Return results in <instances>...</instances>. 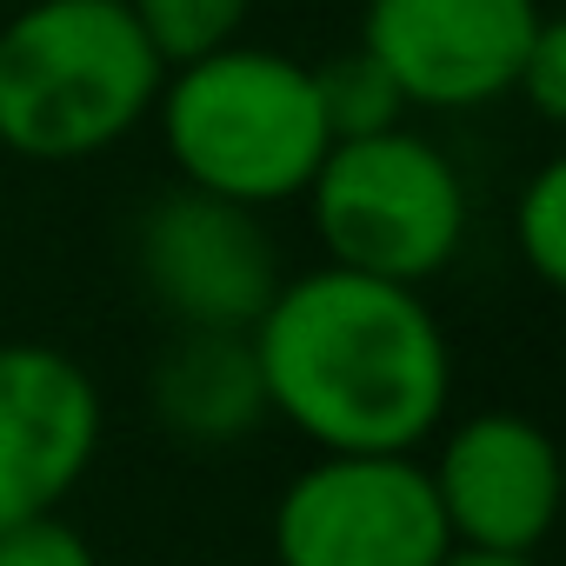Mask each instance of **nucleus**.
<instances>
[{
    "instance_id": "nucleus-1",
    "label": "nucleus",
    "mask_w": 566,
    "mask_h": 566,
    "mask_svg": "<svg viewBox=\"0 0 566 566\" xmlns=\"http://www.w3.org/2000/svg\"><path fill=\"white\" fill-rule=\"evenodd\" d=\"M266 420L321 453H413L453 407V347L420 287L314 266L253 321Z\"/></svg>"
},
{
    "instance_id": "nucleus-2",
    "label": "nucleus",
    "mask_w": 566,
    "mask_h": 566,
    "mask_svg": "<svg viewBox=\"0 0 566 566\" xmlns=\"http://www.w3.org/2000/svg\"><path fill=\"white\" fill-rule=\"evenodd\" d=\"M160 81L127 0H34L0 28V147L41 167L114 154L154 120Z\"/></svg>"
},
{
    "instance_id": "nucleus-3",
    "label": "nucleus",
    "mask_w": 566,
    "mask_h": 566,
    "mask_svg": "<svg viewBox=\"0 0 566 566\" xmlns=\"http://www.w3.org/2000/svg\"><path fill=\"white\" fill-rule=\"evenodd\" d=\"M154 127L180 187H200L253 213L301 200L334 147L314 101V67L247 41L167 67Z\"/></svg>"
},
{
    "instance_id": "nucleus-4",
    "label": "nucleus",
    "mask_w": 566,
    "mask_h": 566,
    "mask_svg": "<svg viewBox=\"0 0 566 566\" xmlns=\"http://www.w3.org/2000/svg\"><path fill=\"white\" fill-rule=\"evenodd\" d=\"M301 200L314 213L327 266L394 280V287H427L467 240V180L447 147L413 127L334 140Z\"/></svg>"
},
{
    "instance_id": "nucleus-5",
    "label": "nucleus",
    "mask_w": 566,
    "mask_h": 566,
    "mask_svg": "<svg viewBox=\"0 0 566 566\" xmlns=\"http://www.w3.org/2000/svg\"><path fill=\"white\" fill-rule=\"evenodd\" d=\"M273 566H440L453 553L427 460L321 453L273 500Z\"/></svg>"
},
{
    "instance_id": "nucleus-6",
    "label": "nucleus",
    "mask_w": 566,
    "mask_h": 566,
    "mask_svg": "<svg viewBox=\"0 0 566 566\" xmlns=\"http://www.w3.org/2000/svg\"><path fill=\"white\" fill-rule=\"evenodd\" d=\"M134 273L167 327L253 334L280 294V253L253 207L213 200L200 187H167L134 220Z\"/></svg>"
},
{
    "instance_id": "nucleus-7",
    "label": "nucleus",
    "mask_w": 566,
    "mask_h": 566,
    "mask_svg": "<svg viewBox=\"0 0 566 566\" xmlns=\"http://www.w3.org/2000/svg\"><path fill=\"white\" fill-rule=\"evenodd\" d=\"M539 21V0H367L360 48L387 67L407 107L467 114L513 94Z\"/></svg>"
},
{
    "instance_id": "nucleus-8",
    "label": "nucleus",
    "mask_w": 566,
    "mask_h": 566,
    "mask_svg": "<svg viewBox=\"0 0 566 566\" xmlns=\"http://www.w3.org/2000/svg\"><path fill=\"white\" fill-rule=\"evenodd\" d=\"M427 480L460 553L533 559L559 520V447L539 420L506 407L453 420L427 460Z\"/></svg>"
},
{
    "instance_id": "nucleus-9",
    "label": "nucleus",
    "mask_w": 566,
    "mask_h": 566,
    "mask_svg": "<svg viewBox=\"0 0 566 566\" xmlns=\"http://www.w3.org/2000/svg\"><path fill=\"white\" fill-rule=\"evenodd\" d=\"M101 433V387L67 347L0 340V526L61 513L94 473Z\"/></svg>"
},
{
    "instance_id": "nucleus-10",
    "label": "nucleus",
    "mask_w": 566,
    "mask_h": 566,
    "mask_svg": "<svg viewBox=\"0 0 566 566\" xmlns=\"http://www.w3.org/2000/svg\"><path fill=\"white\" fill-rule=\"evenodd\" d=\"M147 400L160 433L180 447H233L266 427V387L247 334L174 327L147 374Z\"/></svg>"
},
{
    "instance_id": "nucleus-11",
    "label": "nucleus",
    "mask_w": 566,
    "mask_h": 566,
    "mask_svg": "<svg viewBox=\"0 0 566 566\" xmlns=\"http://www.w3.org/2000/svg\"><path fill=\"white\" fill-rule=\"evenodd\" d=\"M314 101H321L327 140H367V134L407 127V101L367 48H347V54L321 61L314 67Z\"/></svg>"
},
{
    "instance_id": "nucleus-12",
    "label": "nucleus",
    "mask_w": 566,
    "mask_h": 566,
    "mask_svg": "<svg viewBox=\"0 0 566 566\" xmlns=\"http://www.w3.org/2000/svg\"><path fill=\"white\" fill-rule=\"evenodd\" d=\"M127 14L147 34V48L160 54V67H187L240 41L253 0H127Z\"/></svg>"
},
{
    "instance_id": "nucleus-13",
    "label": "nucleus",
    "mask_w": 566,
    "mask_h": 566,
    "mask_svg": "<svg viewBox=\"0 0 566 566\" xmlns=\"http://www.w3.org/2000/svg\"><path fill=\"white\" fill-rule=\"evenodd\" d=\"M513 253L539 287L566 280V160H539L513 200Z\"/></svg>"
},
{
    "instance_id": "nucleus-14",
    "label": "nucleus",
    "mask_w": 566,
    "mask_h": 566,
    "mask_svg": "<svg viewBox=\"0 0 566 566\" xmlns=\"http://www.w3.org/2000/svg\"><path fill=\"white\" fill-rule=\"evenodd\" d=\"M0 566H101V553L74 520L41 513L21 526H0Z\"/></svg>"
},
{
    "instance_id": "nucleus-15",
    "label": "nucleus",
    "mask_w": 566,
    "mask_h": 566,
    "mask_svg": "<svg viewBox=\"0 0 566 566\" xmlns=\"http://www.w3.org/2000/svg\"><path fill=\"white\" fill-rule=\"evenodd\" d=\"M513 94H520L546 127L566 120V21H553V14L539 21L526 61H520V74H513Z\"/></svg>"
},
{
    "instance_id": "nucleus-16",
    "label": "nucleus",
    "mask_w": 566,
    "mask_h": 566,
    "mask_svg": "<svg viewBox=\"0 0 566 566\" xmlns=\"http://www.w3.org/2000/svg\"><path fill=\"white\" fill-rule=\"evenodd\" d=\"M440 566H539V559H506V553H460V546H453Z\"/></svg>"
}]
</instances>
